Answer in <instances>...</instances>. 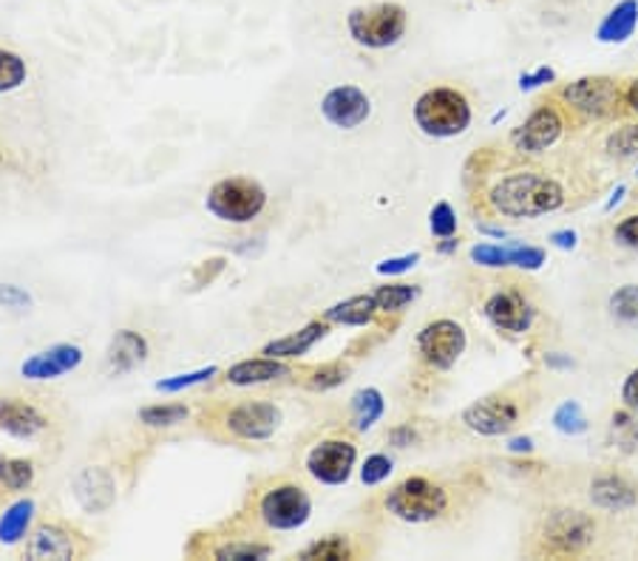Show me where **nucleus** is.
<instances>
[{"instance_id": "obj_31", "label": "nucleus", "mask_w": 638, "mask_h": 561, "mask_svg": "<svg viewBox=\"0 0 638 561\" xmlns=\"http://www.w3.org/2000/svg\"><path fill=\"white\" fill-rule=\"evenodd\" d=\"M32 516H35L32 499H17L14 504H9L7 513L0 516V545H17L28 533Z\"/></svg>"}, {"instance_id": "obj_6", "label": "nucleus", "mask_w": 638, "mask_h": 561, "mask_svg": "<svg viewBox=\"0 0 638 561\" xmlns=\"http://www.w3.org/2000/svg\"><path fill=\"white\" fill-rule=\"evenodd\" d=\"M468 488H454L437 476L411 474L383 493V511L404 525H434L466 508Z\"/></svg>"}, {"instance_id": "obj_55", "label": "nucleus", "mask_w": 638, "mask_h": 561, "mask_svg": "<svg viewBox=\"0 0 638 561\" xmlns=\"http://www.w3.org/2000/svg\"><path fill=\"white\" fill-rule=\"evenodd\" d=\"M636 553H638V545H636Z\"/></svg>"}, {"instance_id": "obj_54", "label": "nucleus", "mask_w": 638, "mask_h": 561, "mask_svg": "<svg viewBox=\"0 0 638 561\" xmlns=\"http://www.w3.org/2000/svg\"><path fill=\"white\" fill-rule=\"evenodd\" d=\"M0 162H3V154H0Z\"/></svg>"}, {"instance_id": "obj_21", "label": "nucleus", "mask_w": 638, "mask_h": 561, "mask_svg": "<svg viewBox=\"0 0 638 561\" xmlns=\"http://www.w3.org/2000/svg\"><path fill=\"white\" fill-rule=\"evenodd\" d=\"M599 242H602L604 253L618 258V261L638 258V207L610 221L607 228L602 230V235H599Z\"/></svg>"}, {"instance_id": "obj_2", "label": "nucleus", "mask_w": 638, "mask_h": 561, "mask_svg": "<svg viewBox=\"0 0 638 561\" xmlns=\"http://www.w3.org/2000/svg\"><path fill=\"white\" fill-rule=\"evenodd\" d=\"M627 525L574 499H545L533 508L522 533L525 559H607L618 553Z\"/></svg>"}, {"instance_id": "obj_49", "label": "nucleus", "mask_w": 638, "mask_h": 561, "mask_svg": "<svg viewBox=\"0 0 638 561\" xmlns=\"http://www.w3.org/2000/svg\"><path fill=\"white\" fill-rule=\"evenodd\" d=\"M545 366L547 369H570L574 361L570 357H559V352H545Z\"/></svg>"}, {"instance_id": "obj_4", "label": "nucleus", "mask_w": 638, "mask_h": 561, "mask_svg": "<svg viewBox=\"0 0 638 561\" xmlns=\"http://www.w3.org/2000/svg\"><path fill=\"white\" fill-rule=\"evenodd\" d=\"M624 83L618 77H579L570 83H559L547 92L559 111L565 114L567 131L570 134H590L602 131L610 122L624 120Z\"/></svg>"}, {"instance_id": "obj_11", "label": "nucleus", "mask_w": 638, "mask_h": 561, "mask_svg": "<svg viewBox=\"0 0 638 561\" xmlns=\"http://www.w3.org/2000/svg\"><path fill=\"white\" fill-rule=\"evenodd\" d=\"M207 210L227 224H248L267 207V191L255 179L227 176L207 191Z\"/></svg>"}, {"instance_id": "obj_18", "label": "nucleus", "mask_w": 638, "mask_h": 561, "mask_svg": "<svg viewBox=\"0 0 638 561\" xmlns=\"http://www.w3.org/2000/svg\"><path fill=\"white\" fill-rule=\"evenodd\" d=\"M83 363V349L74 343H57V346L43 349L28 361H23L21 375L26 380H57V377L69 375Z\"/></svg>"}, {"instance_id": "obj_37", "label": "nucleus", "mask_w": 638, "mask_h": 561, "mask_svg": "<svg viewBox=\"0 0 638 561\" xmlns=\"http://www.w3.org/2000/svg\"><path fill=\"white\" fill-rule=\"evenodd\" d=\"M349 371H352V366L344 361L324 363V366H318V369L310 371V377H306V389H312V391L335 389V386H340L344 380H347Z\"/></svg>"}, {"instance_id": "obj_48", "label": "nucleus", "mask_w": 638, "mask_h": 561, "mask_svg": "<svg viewBox=\"0 0 638 561\" xmlns=\"http://www.w3.org/2000/svg\"><path fill=\"white\" fill-rule=\"evenodd\" d=\"M547 242L559 249H574L576 242H579V235H576L574 230H553V233L547 235Z\"/></svg>"}, {"instance_id": "obj_20", "label": "nucleus", "mask_w": 638, "mask_h": 561, "mask_svg": "<svg viewBox=\"0 0 638 561\" xmlns=\"http://www.w3.org/2000/svg\"><path fill=\"white\" fill-rule=\"evenodd\" d=\"M49 428V419L35 405L17 398H0V431L12 434L17 440H32Z\"/></svg>"}, {"instance_id": "obj_46", "label": "nucleus", "mask_w": 638, "mask_h": 561, "mask_svg": "<svg viewBox=\"0 0 638 561\" xmlns=\"http://www.w3.org/2000/svg\"><path fill=\"white\" fill-rule=\"evenodd\" d=\"M553 80H556V72L547 69V65H539L533 74H522V77H519V88H522V92H531V88L545 86V83H553Z\"/></svg>"}, {"instance_id": "obj_14", "label": "nucleus", "mask_w": 638, "mask_h": 561, "mask_svg": "<svg viewBox=\"0 0 638 561\" xmlns=\"http://www.w3.org/2000/svg\"><path fill=\"white\" fill-rule=\"evenodd\" d=\"M258 513H262L264 525L273 530H298L310 519L312 499L301 485L284 483L264 493L258 502Z\"/></svg>"}, {"instance_id": "obj_34", "label": "nucleus", "mask_w": 638, "mask_h": 561, "mask_svg": "<svg viewBox=\"0 0 638 561\" xmlns=\"http://www.w3.org/2000/svg\"><path fill=\"white\" fill-rule=\"evenodd\" d=\"M188 405L182 403H156L140 408V423L148 428H173L188 419Z\"/></svg>"}, {"instance_id": "obj_29", "label": "nucleus", "mask_w": 638, "mask_h": 561, "mask_svg": "<svg viewBox=\"0 0 638 561\" xmlns=\"http://www.w3.org/2000/svg\"><path fill=\"white\" fill-rule=\"evenodd\" d=\"M99 493H106V497L113 499V483L106 471L88 468L85 474L77 476V483H74V497L80 499V504H83L85 511H92V513L106 511V508H103V502L97 499Z\"/></svg>"}, {"instance_id": "obj_50", "label": "nucleus", "mask_w": 638, "mask_h": 561, "mask_svg": "<svg viewBox=\"0 0 638 561\" xmlns=\"http://www.w3.org/2000/svg\"><path fill=\"white\" fill-rule=\"evenodd\" d=\"M508 448L514 451V454H531L533 442L528 440V437H514V440L508 442Z\"/></svg>"}, {"instance_id": "obj_7", "label": "nucleus", "mask_w": 638, "mask_h": 561, "mask_svg": "<svg viewBox=\"0 0 638 561\" xmlns=\"http://www.w3.org/2000/svg\"><path fill=\"white\" fill-rule=\"evenodd\" d=\"M414 125L420 134L432 139H452L466 134L474 120V106L460 86H432L425 88L411 108Z\"/></svg>"}, {"instance_id": "obj_24", "label": "nucleus", "mask_w": 638, "mask_h": 561, "mask_svg": "<svg viewBox=\"0 0 638 561\" xmlns=\"http://www.w3.org/2000/svg\"><path fill=\"white\" fill-rule=\"evenodd\" d=\"M638 29V0H618L616 7L610 9L602 17L599 29H595V40L604 46L627 44Z\"/></svg>"}, {"instance_id": "obj_15", "label": "nucleus", "mask_w": 638, "mask_h": 561, "mask_svg": "<svg viewBox=\"0 0 638 561\" xmlns=\"http://www.w3.org/2000/svg\"><path fill=\"white\" fill-rule=\"evenodd\" d=\"M227 431L248 442L269 440L281 426V408L276 403H241L230 408L225 417Z\"/></svg>"}, {"instance_id": "obj_3", "label": "nucleus", "mask_w": 638, "mask_h": 561, "mask_svg": "<svg viewBox=\"0 0 638 561\" xmlns=\"http://www.w3.org/2000/svg\"><path fill=\"white\" fill-rule=\"evenodd\" d=\"M477 313L505 338H525L542 324L545 306L537 284L519 272L491 270L474 281Z\"/></svg>"}, {"instance_id": "obj_38", "label": "nucleus", "mask_w": 638, "mask_h": 561, "mask_svg": "<svg viewBox=\"0 0 638 561\" xmlns=\"http://www.w3.org/2000/svg\"><path fill=\"white\" fill-rule=\"evenodd\" d=\"M35 479V468L26 460H0V483L9 490H26Z\"/></svg>"}, {"instance_id": "obj_39", "label": "nucleus", "mask_w": 638, "mask_h": 561, "mask_svg": "<svg viewBox=\"0 0 638 561\" xmlns=\"http://www.w3.org/2000/svg\"><path fill=\"white\" fill-rule=\"evenodd\" d=\"M216 375H219V369H216V366H207V369L188 371V375L165 377V380H159V383H156L154 389L165 391V394H177V391H184V389H193V386L207 383V380H210V377H216Z\"/></svg>"}, {"instance_id": "obj_44", "label": "nucleus", "mask_w": 638, "mask_h": 561, "mask_svg": "<svg viewBox=\"0 0 638 561\" xmlns=\"http://www.w3.org/2000/svg\"><path fill=\"white\" fill-rule=\"evenodd\" d=\"M618 400H622L624 408H630L633 414H638V366L624 377L622 391H618Z\"/></svg>"}, {"instance_id": "obj_45", "label": "nucleus", "mask_w": 638, "mask_h": 561, "mask_svg": "<svg viewBox=\"0 0 638 561\" xmlns=\"http://www.w3.org/2000/svg\"><path fill=\"white\" fill-rule=\"evenodd\" d=\"M0 304L7 306V309H26V306L32 304V298H28L21 286L7 284V286H0Z\"/></svg>"}, {"instance_id": "obj_42", "label": "nucleus", "mask_w": 638, "mask_h": 561, "mask_svg": "<svg viewBox=\"0 0 638 561\" xmlns=\"http://www.w3.org/2000/svg\"><path fill=\"white\" fill-rule=\"evenodd\" d=\"M429 230L434 239H452L457 233V214L448 202H437L429 214Z\"/></svg>"}, {"instance_id": "obj_9", "label": "nucleus", "mask_w": 638, "mask_h": 561, "mask_svg": "<svg viewBox=\"0 0 638 561\" xmlns=\"http://www.w3.org/2000/svg\"><path fill=\"white\" fill-rule=\"evenodd\" d=\"M409 29V12L404 3L383 0L369 7H354L347 15V32L361 49L383 51L404 40Z\"/></svg>"}, {"instance_id": "obj_27", "label": "nucleus", "mask_w": 638, "mask_h": 561, "mask_svg": "<svg viewBox=\"0 0 638 561\" xmlns=\"http://www.w3.org/2000/svg\"><path fill=\"white\" fill-rule=\"evenodd\" d=\"M28 556L32 559H74L77 547H74V536L69 530L57 525H43L32 536L28 545Z\"/></svg>"}, {"instance_id": "obj_12", "label": "nucleus", "mask_w": 638, "mask_h": 561, "mask_svg": "<svg viewBox=\"0 0 638 561\" xmlns=\"http://www.w3.org/2000/svg\"><path fill=\"white\" fill-rule=\"evenodd\" d=\"M468 349V332L457 318L429 320L414 338L420 366L429 371H452Z\"/></svg>"}, {"instance_id": "obj_32", "label": "nucleus", "mask_w": 638, "mask_h": 561, "mask_svg": "<svg viewBox=\"0 0 638 561\" xmlns=\"http://www.w3.org/2000/svg\"><path fill=\"white\" fill-rule=\"evenodd\" d=\"M358 556V547L352 545L347 533H329L324 539L306 545L298 559H321V561H340V559H354Z\"/></svg>"}, {"instance_id": "obj_23", "label": "nucleus", "mask_w": 638, "mask_h": 561, "mask_svg": "<svg viewBox=\"0 0 638 561\" xmlns=\"http://www.w3.org/2000/svg\"><path fill=\"white\" fill-rule=\"evenodd\" d=\"M329 327H333V324H326L324 318L312 320V324H306V327L298 329V332L284 334V338H278V341H269L267 346L262 349V355L276 357V361H292V357L306 355V352L321 341V338H326Z\"/></svg>"}, {"instance_id": "obj_40", "label": "nucleus", "mask_w": 638, "mask_h": 561, "mask_svg": "<svg viewBox=\"0 0 638 561\" xmlns=\"http://www.w3.org/2000/svg\"><path fill=\"white\" fill-rule=\"evenodd\" d=\"M213 556L219 561H255L269 556V545H258V541H230V545H221Z\"/></svg>"}, {"instance_id": "obj_16", "label": "nucleus", "mask_w": 638, "mask_h": 561, "mask_svg": "<svg viewBox=\"0 0 638 561\" xmlns=\"http://www.w3.org/2000/svg\"><path fill=\"white\" fill-rule=\"evenodd\" d=\"M321 114L335 129L354 131L372 117V100L358 86H335L324 94Z\"/></svg>"}, {"instance_id": "obj_1", "label": "nucleus", "mask_w": 638, "mask_h": 561, "mask_svg": "<svg viewBox=\"0 0 638 561\" xmlns=\"http://www.w3.org/2000/svg\"><path fill=\"white\" fill-rule=\"evenodd\" d=\"M466 185L482 219L522 221L579 210L602 193L604 179L588 150L525 157L510 148H482L466 164Z\"/></svg>"}, {"instance_id": "obj_47", "label": "nucleus", "mask_w": 638, "mask_h": 561, "mask_svg": "<svg viewBox=\"0 0 638 561\" xmlns=\"http://www.w3.org/2000/svg\"><path fill=\"white\" fill-rule=\"evenodd\" d=\"M624 111L627 117H638V77L624 83Z\"/></svg>"}, {"instance_id": "obj_17", "label": "nucleus", "mask_w": 638, "mask_h": 561, "mask_svg": "<svg viewBox=\"0 0 638 561\" xmlns=\"http://www.w3.org/2000/svg\"><path fill=\"white\" fill-rule=\"evenodd\" d=\"M471 261L482 270H539L547 261V253L542 247H531V244L514 242V244H474L471 247Z\"/></svg>"}, {"instance_id": "obj_51", "label": "nucleus", "mask_w": 638, "mask_h": 561, "mask_svg": "<svg viewBox=\"0 0 638 561\" xmlns=\"http://www.w3.org/2000/svg\"><path fill=\"white\" fill-rule=\"evenodd\" d=\"M477 230L485 235H494V239H505V235H508V230L505 228H491V224H485V221H480V224H477Z\"/></svg>"}, {"instance_id": "obj_53", "label": "nucleus", "mask_w": 638, "mask_h": 561, "mask_svg": "<svg viewBox=\"0 0 638 561\" xmlns=\"http://www.w3.org/2000/svg\"><path fill=\"white\" fill-rule=\"evenodd\" d=\"M457 247H460V242H457V239H454V235H452V239H446V244H440L437 249H440V253H443V256H448V253H454V249H457Z\"/></svg>"}, {"instance_id": "obj_35", "label": "nucleus", "mask_w": 638, "mask_h": 561, "mask_svg": "<svg viewBox=\"0 0 638 561\" xmlns=\"http://www.w3.org/2000/svg\"><path fill=\"white\" fill-rule=\"evenodd\" d=\"M553 428L567 437H576V434H585L590 428L588 417H585V408H581L579 400H565L562 405H556V412L551 417Z\"/></svg>"}, {"instance_id": "obj_30", "label": "nucleus", "mask_w": 638, "mask_h": 561, "mask_svg": "<svg viewBox=\"0 0 638 561\" xmlns=\"http://www.w3.org/2000/svg\"><path fill=\"white\" fill-rule=\"evenodd\" d=\"M349 408H352L354 431H369L386 412V400H383L381 391L369 386V389L354 391L352 400H349Z\"/></svg>"}, {"instance_id": "obj_41", "label": "nucleus", "mask_w": 638, "mask_h": 561, "mask_svg": "<svg viewBox=\"0 0 638 561\" xmlns=\"http://www.w3.org/2000/svg\"><path fill=\"white\" fill-rule=\"evenodd\" d=\"M392 471H395V460H392L389 454H372V456H366V462H363L361 483L366 485V488H375V485L389 479Z\"/></svg>"}, {"instance_id": "obj_10", "label": "nucleus", "mask_w": 638, "mask_h": 561, "mask_svg": "<svg viewBox=\"0 0 638 561\" xmlns=\"http://www.w3.org/2000/svg\"><path fill=\"white\" fill-rule=\"evenodd\" d=\"M565 136H570L565 114L551 97H545V100L537 102V108L519 122L517 129L510 131L508 148L525 154V157H545V154H553L559 148Z\"/></svg>"}, {"instance_id": "obj_25", "label": "nucleus", "mask_w": 638, "mask_h": 561, "mask_svg": "<svg viewBox=\"0 0 638 561\" xmlns=\"http://www.w3.org/2000/svg\"><path fill=\"white\" fill-rule=\"evenodd\" d=\"M148 357V341L142 338L134 329H120L113 334L111 346H108V366L117 375H128L134 371L136 366H142Z\"/></svg>"}, {"instance_id": "obj_22", "label": "nucleus", "mask_w": 638, "mask_h": 561, "mask_svg": "<svg viewBox=\"0 0 638 561\" xmlns=\"http://www.w3.org/2000/svg\"><path fill=\"white\" fill-rule=\"evenodd\" d=\"M290 371H292L290 366L284 361H276V357L267 355L250 357V361H239L227 369V383L248 389V386H262L273 383V380H281V377H287Z\"/></svg>"}, {"instance_id": "obj_36", "label": "nucleus", "mask_w": 638, "mask_h": 561, "mask_svg": "<svg viewBox=\"0 0 638 561\" xmlns=\"http://www.w3.org/2000/svg\"><path fill=\"white\" fill-rule=\"evenodd\" d=\"M28 77L26 60L9 49H0V94H9L21 88Z\"/></svg>"}, {"instance_id": "obj_5", "label": "nucleus", "mask_w": 638, "mask_h": 561, "mask_svg": "<svg viewBox=\"0 0 638 561\" xmlns=\"http://www.w3.org/2000/svg\"><path fill=\"white\" fill-rule=\"evenodd\" d=\"M542 405V383L533 371L505 383L503 389L491 391L485 398L474 400L460 414V423L468 431L480 437H508L522 428Z\"/></svg>"}, {"instance_id": "obj_43", "label": "nucleus", "mask_w": 638, "mask_h": 561, "mask_svg": "<svg viewBox=\"0 0 638 561\" xmlns=\"http://www.w3.org/2000/svg\"><path fill=\"white\" fill-rule=\"evenodd\" d=\"M418 261H420V253H406V256L386 258V261L377 264V272H381V276H404V272L414 270Z\"/></svg>"}, {"instance_id": "obj_26", "label": "nucleus", "mask_w": 638, "mask_h": 561, "mask_svg": "<svg viewBox=\"0 0 638 561\" xmlns=\"http://www.w3.org/2000/svg\"><path fill=\"white\" fill-rule=\"evenodd\" d=\"M377 304L372 298V292L366 295H352L347 301H338L329 309H324L326 324H335V327H369L372 320L377 318Z\"/></svg>"}, {"instance_id": "obj_13", "label": "nucleus", "mask_w": 638, "mask_h": 561, "mask_svg": "<svg viewBox=\"0 0 638 561\" xmlns=\"http://www.w3.org/2000/svg\"><path fill=\"white\" fill-rule=\"evenodd\" d=\"M358 462V446L349 437H326L310 448L304 460L306 474L321 485H347Z\"/></svg>"}, {"instance_id": "obj_8", "label": "nucleus", "mask_w": 638, "mask_h": 561, "mask_svg": "<svg viewBox=\"0 0 638 561\" xmlns=\"http://www.w3.org/2000/svg\"><path fill=\"white\" fill-rule=\"evenodd\" d=\"M579 497L595 511L624 522V519L638 516V476L618 465L590 468L581 476Z\"/></svg>"}, {"instance_id": "obj_56", "label": "nucleus", "mask_w": 638, "mask_h": 561, "mask_svg": "<svg viewBox=\"0 0 638 561\" xmlns=\"http://www.w3.org/2000/svg\"><path fill=\"white\" fill-rule=\"evenodd\" d=\"M636 176H638V171H636Z\"/></svg>"}, {"instance_id": "obj_19", "label": "nucleus", "mask_w": 638, "mask_h": 561, "mask_svg": "<svg viewBox=\"0 0 638 561\" xmlns=\"http://www.w3.org/2000/svg\"><path fill=\"white\" fill-rule=\"evenodd\" d=\"M599 159L610 164H624L638 157V117L622 122H610L602 131H595Z\"/></svg>"}, {"instance_id": "obj_28", "label": "nucleus", "mask_w": 638, "mask_h": 561, "mask_svg": "<svg viewBox=\"0 0 638 561\" xmlns=\"http://www.w3.org/2000/svg\"><path fill=\"white\" fill-rule=\"evenodd\" d=\"M607 318L613 327L638 332V284H622L607 295Z\"/></svg>"}, {"instance_id": "obj_33", "label": "nucleus", "mask_w": 638, "mask_h": 561, "mask_svg": "<svg viewBox=\"0 0 638 561\" xmlns=\"http://www.w3.org/2000/svg\"><path fill=\"white\" fill-rule=\"evenodd\" d=\"M418 284H383L377 290H372V298L377 304V313L383 315H400L409 304L420 298Z\"/></svg>"}, {"instance_id": "obj_52", "label": "nucleus", "mask_w": 638, "mask_h": 561, "mask_svg": "<svg viewBox=\"0 0 638 561\" xmlns=\"http://www.w3.org/2000/svg\"><path fill=\"white\" fill-rule=\"evenodd\" d=\"M624 193H627V187H624V185H618V187H616V196H613V199H610L607 205H604V214H610V210H613V207L618 205V199H622Z\"/></svg>"}]
</instances>
